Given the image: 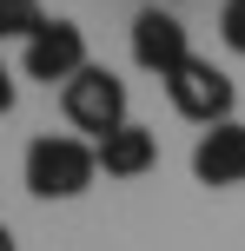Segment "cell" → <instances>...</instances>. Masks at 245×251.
<instances>
[{
  "label": "cell",
  "instance_id": "cell-1",
  "mask_svg": "<svg viewBox=\"0 0 245 251\" xmlns=\"http://www.w3.org/2000/svg\"><path fill=\"white\" fill-rule=\"evenodd\" d=\"M100 178L93 165V146L73 132H40L27 146V192L33 199H80V192Z\"/></svg>",
  "mask_w": 245,
  "mask_h": 251
},
{
  "label": "cell",
  "instance_id": "cell-2",
  "mask_svg": "<svg viewBox=\"0 0 245 251\" xmlns=\"http://www.w3.org/2000/svg\"><path fill=\"white\" fill-rule=\"evenodd\" d=\"M60 113L73 132H93V146H100L106 132L126 126V79L113 66H86V73H73L60 86Z\"/></svg>",
  "mask_w": 245,
  "mask_h": 251
},
{
  "label": "cell",
  "instance_id": "cell-3",
  "mask_svg": "<svg viewBox=\"0 0 245 251\" xmlns=\"http://www.w3.org/2000/svg\"><path fill=\"white\" fill-rule=\"evenodd\" d=\"M166 100H172V113L192 119V126H225L232 106H239V86L225 79V66H212V60L192 53V60L166 79Z\"/></svg>",
  "mask_w": 245,
  "mask_h": 251
},
{
  "label": "cell",
  "instance_id": "cell-4",
  "mask_svg": "<svg viewBox=\"0 0 245 251\" xmlns=\"http://www.w3.org/2000/svg\"><path fill=\"white\" fill-rule=\"evenodd\" d=\"M86 66H93V60H86V33H80L73 20H47V26L20 47V73L40 79V86H53V79L66 86V79L86 73Z\"/></svg>",
  "mask_w": 245,
  "mask_h": 251
},
{
  "label": "cell",
  "instance_id": "cell-5",
  "mask_svg": "<svg viewBox=\"0 0 245 251\" xmlns=\"http://www.w3.org/2000/svg\"><path fill=\"white\" fill-rule=\"evenodd\" d=\"M186 60H192V40H186L179 13H166V7H139V13H133V66L172 79Z\"/></svg>",
  "mask_w": 245,
  "mask_h": 251
},
{
  "label": "cell",
  "instance_id": "cell-6",
  "mask_svg": "<svg viewBox=\"0 0 245 251\" xmlns=\"http://www.w3.org/2000/svg\"><path fill=\"white\" fill-rule=\"evenodd\" d=\"M192 178H199V185H212V192L245 185V126H239V119L199 132V146H192Z\"/></svg>",
  "mask_w": 245,
  "mask_h": 251
},
{
  "label": "cell",
  "instance_id": "cell-7",
  "mask_svg": "<svg viewBox=\"0 0 245 251\" xmlns=\"http://www.w3.org/2000/svg\"><path fill=\"white\" fill-rule=\"evenodd\" d=\"M93 165H100L106 178H139V172H153V165H159V139L146 132L139 119H126L119 132H106L100 146H93Z\"/></svg>",
  "mask_w": 245,
  "mask_h": 251
},
{
  "label": "cell",
  "instance_id": "cell-8",
  "mask_svg": "<svg viewBox=\"0 0 245 251\" xmlns=\"http://www.w3.org/2000/svg\"><path fill=\"white\" fill-rule=\"evenodd\" d=\"M40 26H47V13H40V0H0V40H33Z\"/></svg>",
  "mask_w": 245,
  "mask_h": 251
},
{
  "label": "cell",
  "instance_id": "cell-9",
  "mask_svg": "<svg viewBox=\"0 0 245 251\" xmlns=\"http://www.w3.org/2000/svg\"><path fill=\"white\" fill-rule=\"evenodd\" d=\"M219 33H225L232 53H245V0H225V7H219Z\"/></svg>",
  "mask_w": 245,
  "mask_h": 251
},
{
  "label": "cell",
  "instance_id": "cell-10",
  "mask_svg": "<svg viewBox=\"0 0 245 251\" xmlns=\"http://www.w3.org/2000/svg\"><path fill=\"white\" fill-rule=\"evenodd\" d=\"M0 113H13V66L0 60Z\"/></svg>",
  "mask_w": 245,
  "mask_h": 251
},
{
  "label": "cell",
  "instance_id": "cell-11",
  "mask_svg": "<svg viewBox=\"0 0 245 251\" xmlns=\"http://www.w3.org/2000/svg\"><path fill=\"white\" fill-rule=\"evenodd\" d=\"M0 251H13V231H7V225H0Z\"/></svg>",
  "mask_w": 245,
  "mask_h": 251
}]
</instances>
